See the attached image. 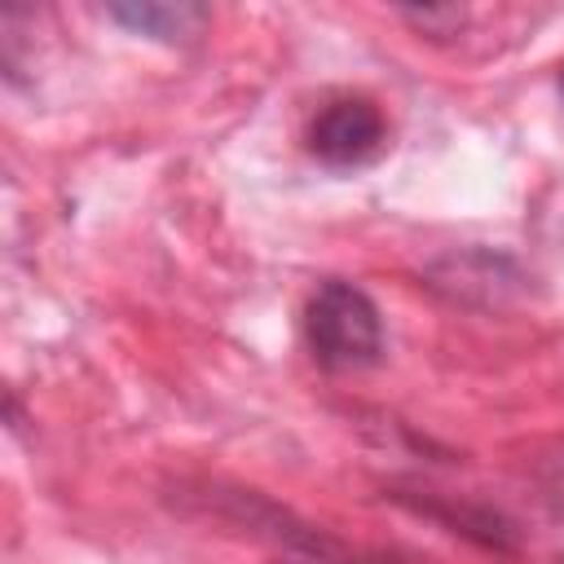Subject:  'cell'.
Instances as JSON below:
<instances>
[{"instance_id":"1","label":"cell","mask_w":564,"mask_h":564,"mask_svg":"<svg viewBox=\"0 0 564 564\" xmlns=\"http://www.w3.org/2000/svg\"><path fill=\"white\" fill-rule=\"evenodd\" d=\"M304 339L317 366L361 370L383 352V322L375 300L352 282H322L304 308Z\"/></svg>"},{"instance_id":"2","label":"cell","mask_w":564,"mask_h":564,"mask_svg":"<svg viewBox=\"0 0 564 564\" xmlns=\"http://www.w3.org/2000/svg\"><path fill=\"white\" fill-rule=\"evenodd\" d=\"M388 123L370 97H335L308 123V150L326 167H366L383 154Z\"/></svg>"},{"instance_id":"3","label":"cell","mask_w":564,"mask_h":564,"mask_svg":"<svg viewBox=\"0 0 564 564\" xmlns=\"http://www.w3.org/2000/svg\"><path fill=\"white\" fill-rule=\"evenodd\" d=\"M110 18L141 35L176 40V35H194L203 26L207 9H198V4H110Z\"/></svg>"},{"instance_id":"4","label":"cell","mask_w":564,"mask_h":564,"mask_svg":"<svg viewBox=\"0 0 564 564\" xmlns=\"http://www.w3.org/2000/svg\"><path fill=\"white\" fill-rule=\"evenodd\" d=\"M560 97H564V75H560Z\"/></svg>"}]
</instances>
